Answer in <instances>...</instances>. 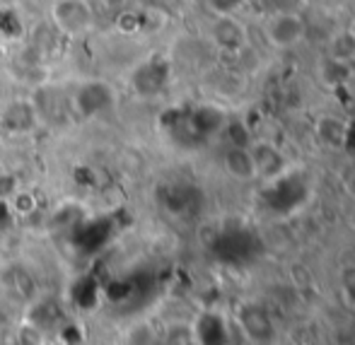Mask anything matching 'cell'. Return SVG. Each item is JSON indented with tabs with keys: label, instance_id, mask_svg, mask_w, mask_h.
Instances as JSON below:
<instances>
[{
	"label": "cell",
	"instance_id": "cell-1",
	"mask_svg": "<svg viewBox=\"0 0 355 345\" xmlns=\"http://www.w3.org/2000/svg\"><path fill=\"white\" fill-rule=\"evenodd\" d=\"M49 19L56 34L78 39L94 27V8L89 5V0H53Z\"/></svg>",
	"mask_w": 355,
	"mask_h": 345
},
{
	"label": "cell",
	"instance_id": "cell-2",
	"mask_svg": "<svg viewBox=\"0 0 355 345\" xmlns=\"http://www.w3.org/2000/svg\"><path fill=\"white\" fill-rule=\"evenodd\" d=\"M263 37L278 51H290L300 46L307 37V22L300 12L288 8H276L263 22Z\"/></svg>",
	"mask_w": 355,
	"mask_h": 345
},
{
	"label": "cell",
	"instance_id": "cell-3",
	"mask_svg": "<svg viewBox=\"0 0 355 345\" xmlns=\"http://www.w3.org/2000/svg\"><path fill=\"white\" fill-rule=\"evenodd\" d=\"M114 89L109 87L104 80H87V82L78 85L73 94V107L80 116H97V114L107 112L114 104Z\"/></svg>",
	"mask_w": 355,
	"mask_h": 345
},
{
	"label": "cell",
	"instance_id": "cell-4",
	"mask_svg": "<svg viewBox=\"0 0 355 345\" xmlns=\"http://www.w3.org/2000/svg\"><path fill=\"white\" fill-rule=\"evenodd\" d=\"M249 150H252L254 167H257V179L273 182L288 172V159H285L283 150L273 145L271 140H257L249 145Z\"/></svg>",
	"mask_w": 355,
	"mask_h": 345
},
{
	"label": "cell",
	"instance_id": "cell-5",
	"mask_svg": "<svg viewBox=\"0 0 355 345\" xmlns=\"http://www.w3.org/2000/svg\"><path fill=\"white\" fill-rule=\"evenodd\" d=\"M208 34L215 46L225 53H239L247 46V29L239 17H213Z\"/></svg>",
	"mask_w": 355,
	"mask_h": 345
},
{
	"label": "cell",
	"instance_id": "cell-6",
	"mask_svg": "<svg viewBox=\"0 0 355 345\" xmlns=\"http://www.w3.org/2000/svg\"><path fill=\"white\" fill-rule=\"evenodd\" d=\"M223 169L227 172L230 179L234 182H257V167L249 145H227L223 152Z\"/></svg>",
	"mask_w": 355,
	"mask_h": 345
},
{
	"label": "cell",
	"instance_id": "cell-7",
	"mask_svg": "<svg viewBox=\"0 0 355 345\" xmlns=\"http://www.w3.org/2000/svg\"><path fill=\"white\" fill-rule=\"evenodd\" d=\"M169 82V66H164V63H157V61H150L145 63L136 70V75H133V85H136V89L145 97H153V94H159L164 87H167Z\"/></svg>",
	"mask_w": 355,
	"mask_h": 345
},
{
	"label": "cell",
	"instance_id": "cell-8",
	"mask_svg": "<svg viewBox=\"0 0 355 345\" xmlns=\"http://www.w3.org/2000/svg\"><path fill=\"white\" fill-rule=\"evenodd\" d=\"M317 138L327 148H343L348 138V126L334 116H322L317 121Z\"/></svg>",
	"mask_w": 355,
	"mask_h": 345
},
{
	"label": "cell",
	"instance_id": "cell-9",
	"mask_svg": "<svg viewBox=\"0 0 355 345\" xmlns=\"http://www.w3.org/2000/svg\"><path fill=\"white\" fill-rule=\"evenodd\" d=\"M203 5L213 17H239L249 0H203Z\"/></svg>",
	"mask_w": 355,
	"mask_h": 345
},
{
	"label": "cell",
	"instance_id": "cell-10",
	"mask_svg": "<svg viewBox=\"0 0 355 345\" xmlns=\"http://www.w3.org/2000/svg\"><path fill=\"white\" fill-rule=\"evenodd\" d=\"M341 184H343V191L351 198H355V159L341 169Z\"/></svg>",
	"mask_w": 355,
	"mask_h": 345
},
{
	"label": "cell",
	"instance_id": "cell-11",
	"mask_svg": "<svg viewBox=\"0 0 355 345\" xmlns=\"http://www.w3.org/2000/svg\"><path fill=\"white\" fill-rule=\"evenodd\" d=\"M343 290H346V297L351 299V302H355V280H346Z\"/></svg>",
	"mask_w": 355,
	"mask_h": 345
},
{
	"label": "cell",
	"instance_id": "cell-12",
	"mask_svg": "<svg viewBox=\"0 0 355 345\" xmlns=\"http://www.w3.org/2000/svg\"><path fill=\"white\" fill-rule=\"evenodd\" d=\"M249 3H259V5H271V8H283V0H249Z\"/></svg>",
	"mask_w": 355,
	"mask_h": 345
},
{
	"label": "cell",
	"instance_id": "cell-13",
	"mask_svg": "<svg viewBox=\"0 0 355 345\" xmlns=\"http://www.w3.org/2000/svg\"><path fill=\"white\" fill-rule=\"evenodd\" d=\"M346 32L351 34V39H353V42H355V17L351 19V24H348V29H346Z\"/></svg>",
	"mask_w": 355,
	"mask_h": 345
}]
</instances>
